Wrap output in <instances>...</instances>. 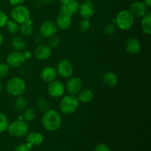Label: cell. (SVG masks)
<instances>
[{
    "mask_svg": "<svg viewBox=\"0 0 151 151\" xmlns=\"http://www.w3.org/2000/svg\"><path fill=\"white\" fill-rule=\"evenodd\" d=\"M41 123L47 131H58L62 125L61 116L57 111L54 109H47L43 114Z\"/></svg>",
    "mask_w": 151,
    "mask_h": 151,
    "instance_id": "1",
    "label": "cell"
},
{
    "mask_svg": "<svg viewBox=\"0 0 151 151\" xmlns=\"http://www.w3.org/2000/svg\"><path fill=\"white\" fill-rule=\"evenodd\" d=\"M26 83L22 78L14 77L7 81L6 83V91L13 97L22 96L26 91Z\"/></svg>",
    "mask_w": 151,
    "mask_h": 151,
    "instance_id": "2",
    "label": "cell"
},
{
    "mask_svg": "<svg viewBox=\"0 0 151 151\" xmlns=\"http://www.w3.org/2000/svg\"><path fill=\"white\" fill-rule=\"evenodd\" d=\"M79 107V100L75 95L69 94L61 99L59 109L64 114H72L78 110Z\"/></svg>",
    "mask_w": 151,
    "mask_h": 151,
    "instance_id": "3",
    "label": "cell"
},
{
    "mask_svg": "<svg viewBox=\"0 0 151 151\" xmlns=\"http://www.w3.org/2000/svg\"><path fill=\"white\" fill-rule=\"evenodd\" d=\"M114 23L116 24L117 27L122 30H128L134 25V17L130 13L129 10H121L116 16Z\"/></svg>",
    "mask_w": 151,
    "mask_h": 151,
    "instance_id": "4",
    "label": "cell"
},
{
    "mask_svg": "<svg viewBox=\"0 0 151 151\" xmlns=\"http://www.w3.org/2000/svg\"><path fill=\"white\" fill-rule=\"evenodd\" d=\"M28 130H29V126L26 121L18 119L9 124L7 131L11 137L20 138L27 134Z\"/></svg>",
    "mask_w": 151,
    "mask_h": 151,
    "instance_id": "5",
    "label": "cell"
},
{
    "mask_svg": "<svg viewBox=\"0 0 151 151\" xmlns=\"http://www.w3.org/2000/svg\"><path fill=\"white\" fill-rule=\"evenodd\" d=\"M12 20L15 21L19 25L24 24L30 19V13L29 9L25 6L20 5L14 6L10 13Z\"/></svg>",
    "mask_w": 151,
    "mask_h": 151,
    "instance_id": "6",
    "label": "cell"
},
{
    "mask_svg": "<svg viewBox=\"0 0 151 151\" xmlns=\"http://www.w3.org/2000/svg\"><path fill=\"white\" fill-rule=\"evenodd\" d=\"M58 75L64 78H68L72 77L74 72V66L72 62L66 59L60 60L56 68Z\"/></svg>",
    "mask_w": 151,
    "mask_h": 151,
    "instance_id": "7",
    "label": "cell"
},
{
    "mask_svg": "<svg viewBox=\"0 0 151 151\" xmlns=\"http://www.w3.org/2000/svg\"><path fill=\"white\" fill-rule=\"evenodd\" d=\"M26 59H25L24 52L19 51L12 52L7 55L6 58L7 64L12 68H19L24 64Z\"/></svg>",
    "mask_w": 151,
    "mask_h": 151,
    "instance_id": "8",
    "label": "cell"
},
{
    "mask_svg": "<svg viewBox=\"0 0 151 151\" xmlns=\"http://www.w3.org/2000/svg\"><path fill=\"white\" fill-rule=\"evenodd\" d=\"M95 7L94 4L90 0H84L79 4L78 13L82 19H90L94 14Z\"/></svg>",
    "mask_w": 151,
    "mask_h": 151,
    "instance_id": "9",
    "label": "cell"
},
{
    "mask_svg": "<svg viewBox=\"0 0 151 151\" xmlns=\"http://www.w3.org/2000/svg\"><path fill=\"white\" fill-rule=\"evenodd\" d=\"M48 83L47 91L52 97L57 98V97H60L63 95L65 92V86L63 83L55 79Z\"/></svg>",
    "mask_w": 151,
    "mask_h": 151,
    "instance_id": "10",
    "label": "cell"
},
{
    "mask_svg": "<svg viewBox=\"0 0 151 151\" xmlns=\"http://www.w3.org/2000/svg\"><path fill=\"white\" fill-rule=\"evenodd\" d=\"M57 30L58 27L55 22L50 20L44 22L40 27V34L45 38H48L55 35Z\"/></svg>",
    "mask_w": 151,
    "mask_h": 151,
    "instance_id": "11",
    "label": "cell"
},
{
    "mask_svg": "<svg viewBox=\"0 0 151 151\" xmlns=\"http://www.w3.org/2000/svg\"><path fill=\"white\" fill-rule=\"evenodd\" d=\"M129 11L134 17L141 18L148 12V7L146 6L144 1H135L130 5Z\"/></svg>",
    "mask_w": 151,
    "mask_h": 151,
    "instance_id": "12",
    "label": "cell"
},
{
    "mask_svg": "<svg viewBox=\"0 0 151 151\" xmlns=\"http://www.w3.org/2000/svg\"><path fill=\"white\" fill-rule=\"evenodd\" d=\"M65 88H66L69 94L76 95L83 88V82L81 78L78 77H72V78L70 77L69 81L66 83Z\"/></svg>",
    "mask_w": 151,
    "mask_h": 151,
    "instance_id": "13",
    "label": "cell"
},
{
    "mask_svg": "<svg viewBox=\"0 0 151 151\" xmlns=\"http://www.w3.org/2000/svg\"><path fill=\"white\" fill-rule=\"evenodd\" d=\"M78 7H79V3L78 0H68L66 2L61 4L60 13L72 16L78 13Z\"/></svg>",
    "mask_w": 151,
    "mask_h": 151,
    "instance_id": "14",
    "label": "cell"
},
{
    "mask_svg": "<svg viewBox=\"0 0 151 151\" xmlns=\"http://www.w3.org/2000/svg\"><path fill=\"white\" fill-rule=\"evenodd\" d=\"M52 55V49L45 44L37 45L34 50V55L37 59L40 60H47Z\"/></svg>",
    "mask_w": 151,
    "mask_h": 151,
    "instance_id": "15",
    "label": "cell"
},
{
    "mask_svg": "<svg viewBox=\"0 0 151 151\" xmlns=\"http://www.w3.org/2000/svg\"><path fill=\"white\" fill-rule=\"evenodd\" d=\"M125 46L127 52L132 55L138 54L142 48L139 40L137 39V38H134V37L128 38L125 41Z\"/></svg>",
    "mask_w": 151,
    "mask_h": 151,
    "instance_id": "16",
    "label": "cell"
},
{
    "mask_svg": "<svg viewBox=\"0 0 151 151\" xmlns=\"http://www.w3.org/2000/svg\"><path fill=\"white\" fill-rule=\"evenodd\" d=\"M72 16H68L63 13H60L56 18V25L58 28L63 30H66L72 25Z\"/></svg>",
    "mask_w": 151,
    "mask_h": 151,
    "instance_id": "17",
    "label": "cell"
},
{
    "mask_svg": "<svg viewBox=\"0 0 151 151\" xmlns=\"http://www.w3.org/2000/svg\"><path fill=\"white\" fill-rule=\"evenodd\" d=\"M57 71L53 66H46L41 70L40 77L41 80L46 83H50L54 81L57 78Z\"/></svg>",
    "mask_w": 151,
    "mask_h": 151,
    "instance_id": "18",
    "label": "cell"
},
{
    "mask_svg": "<svg viewBox=\"0 0 151 151\" xmlns=\"http://www.w3.org/2000/svg\"><path fill=\"white\" fill-rule=\"evenodd\" d=\"M44 136L41 133L37 132V131H33L27 134L26 138L27 142L29 143L33 146L41 145L44 142Z\"/></svg>",
    "mask_w": 151,
    "mask_h": 151,
    "instance_id": "19",
    "label": "cell"
},
{
    "mask_svg": "<svg viewBox=\"0 0 151 151\" xmlns=\"http://www.w3.org/2000/svg\"><path fill=\"white\" fill-rule=\"evenodd\" d=\"M103 82L108 87H114L118 83V78L112 72H106L103 76Z\"/></svg>",
    "mask_w": 151,
    "mask_h": 151,
    "instance_id": "20",
    "label": "cell"
},
{
    "mask_svg": "<svg viewBox=\"0 0 151 151\" xmlns=\"http://www.w3.org/2000/svg\"><path fill=\"white\" fill-rule=\"evenodd\" d=\"M77 97L79 102L84 103H90L94 98V92L89 88H82L78 94Z\"/></svg>",
    "mask_w": 151,
    "mask_h": 151,
    "instance_id": "21",
    "label": "cell"
},
{
    "mask_svg": "<svg viewBox=\"0 0 151 151\" xmlns=\"http://www.w3.org/2000/svg\"><path fill=\"white\" fill-rule=\"evenodd\" d=\"M141 22V27L143 32L147 35L151 34V13L147 12L145 16H143Z\"/></svg>",
    "mask_w": 151,
    "mask_h": 151,
    "instance_id": "22",
    "label": "cell"
},
{
    "mask_svg": "<svg viewBox=\"0 0 151 151\" xmlns=\"http://www.w3.org/2000/svg\"><path fill=\"white\" fill-rule=\"evenodd\" d=\"M19 31L22 35L26 37L31 36L34 32V28L32 26V22L31 19H29L26 23L19 25Z\"/></svg>",
    "mask_w": 151,
    "mask_h": 151,
    "instance_id": "23",
    "label": "cell"
},
{
    "mask_svg": "<svg viewBox=\"0 0 151 151\" xmlns=\"http://www.w3.org/2000/svg\"><path fill=\"white\" fill-rule=\"evenodd\" d=\"M12 46L16 51L22 52L26 48V42L22 37L16 36L12 41Z\"/></svg>",
    "mask_w": 151,
    "mask_h": 151,
    "instance_id": "24",
    "label": "cell"
},
{
    "mask_svg": "<svg viewBox=\"0 0 151 151\" xmlns=\"http://www.w3.org/2000/svg\"><path fill=\"white\" fill-rule=\"evenodd\" d=\"M37 116V113L33 107H28L24 110L23 118L26 122H32L35 120Z\"/></svg>",
    "mask_w": 151,
    "mask_h": 151,
    "instance_id": "25",
    "label": "cell"
},
{
    "mask_svg": "<svg viewBox=\"0 0 151 151\" xmlns=\"http://www.w3.org/2000/svg\"><path fill=\"white\" fill-rule=\"evenodd\" d=\"M27 106V100L22 96L17 97L16 100L14 101L15 109L19 111H23Z\"/></svg>",
    "mask_w": 151,
    "mask_h": 151,
    "instance_id": "26",
    "label": "cell"
},
{
    "mask_svg": "<svg viewBox=\"0 0 151 151\" xmlns=\"http://www.w3.org/2000/svg\"><path fill=\"white\" fill-rule=\"evenodd\" d=\"M7 31L11 34H16L19 30V24L13 20H8L6 24Z\"/></svg>",
    "mask_w": 151,
    "mask_h": 151,
    "instance_id": "27",
    "label": "cell"
},
{
    "mask_svg": "<svg viewBox=\"0 0 151 151\" xmlns=\"http://www.w3.org/2000/svg\"><path fill=\"white\" fill-rule=\"evenodd\" d=\"M9 125L8 119L4 114L0 112V133H3L7 131Z\"/></svg>",
    "mask_w": 151,
    "mask_h": 151,
    "instance_id": "28",
    "label": "cell"
},
{
    "mask_svg": "<svg viewBox=\"0 0 151 151\" xmlns=\"http://www.w3.org/2000/svg\"><path fill=\"white\" fill-rule=\"evenodd\" d=\"M60 40L58 36H56L55 35H52V36L48 38V41H47V46L50 47V48H55L60 45Z\"/></svg>",
    "mask_w": 151,
    "mask_h": 151,
    "instance_id": "29",
    "label": "cell"
},
{
    "mask_svg": "<svg viewBox=\"0 0 151 151\" xmlns=\"http://www.w3.org/2000/svg\"><path fill=\"white\" fill-rule=\"evenodd\" d=\"M91 27V22L89 19H82L79 22V29L81 32H86Z\"/></svg>",
    "mask_w": 151,
    "mask_h": 151,
    "instance_id": "30",
    "label": "cell"
},
{
    "mask_svg": "<svg viewBox=\"0 0 151 151\" xmlns=\"http://www.w3.org/2000/svg\"><path fill=\"white\" fill-rule=\"evenodd\" d=\"M37 106H38V109H41V111H45L46 110L49 109V103L45 98L43 97H40L37 100Z\"/></svg>",
    "mask_w": 151,
    "mask_h": 151,
    "instance_id": "31",
    "label": "cell"
},
{
    "mask_svg": "<svg viewBox=\"0 0 151 151\" xmlns=\"http://www.w3.org/2000/svg\"><path fill=\"white\" fill-rule=\"evenodd\" d=\"M10 72V66L4 63H0V78H4Z\"/></svg>",
    "mask_w": 151,
    "mask_h": 151,
    "instance_id": "32",
    "label": "cell"
},
{
    "mask_svg": "<svg viewBox=\"0 0 151 151\" xmlns=\"http://www.w3.org/2000/svg\"><path fill=\"white\" fill-rule=\"evenodd\" d=\"M104 32L108 35H114L116 32V26L113 24H109L105 27Z\"/></svg>",
    "mask_w": 151,
    "mask_h": 151,
    "instance_id": "33",
    "label": "cell"
},
{
    "mask_svg": "<svg viewBox=\"0 0 151 151\" xmlns=\"http://www.w3.org/2000/svg\"><path fill=\"white\" fill-rule=\"evenodd\" d=\"M32 145L29 143L27 142L26 144H20L15 148L14 151H31Z\"/></svg>",
    "mask_w": 151,
    "mask_h": 151,
    "instance_id": "34",
    "label": "cell"
},
{
    "mask_svg": "<svg viewBox=\"0 0 151 151\" xmlns=\"http://www.w3.org/2000/svg\"><path fill=\"white\" fill-rule=\"evenodd\" d=\"M8 20L9 19L7 15L4 11L0 10V28L4 27Z\"/></svg>",
    "mask_w": 151,
    "mask_h": 151,
    "instance_id": "35",
    "label": "cell"
},
{
    "mask_svg": "<svg viewBox=\"0 0 151 151\" xmlns=\"http://www.w3.org/2000/svg\"><path fill=\"white\" fill-rule=\"evenodd\" d=\"M94 151H111V150L107 145L100 143V144H98L96 146Z\"/></svg>",
    "mask_w": 151,
    "mask_h": 151,
    "instance_id": "36",
    "label": "cell"
},
{
    "mask_svg": "<svg viewBox=\"0 0 151 151\" xmlns=\"http://www.w3.org/2000/svg\"><path fill=\"white\" fill-rule=\"evenodd\" d=\"M44 37L40 34V35L35 36V40H34V42L37 44V45H40V44H42L43 41H44Z\"/></svg>",
    "mask_w": 151,
    "mask_h": 151,
    "instance_id": "37",
    "label": "cell"
},
{
    "mask_svg": "<svg viewBox=\"0 0 151 151\" xmlns=\"http://www.w3.org/2000/svg\"><path fill=\"white\" fill-rule=\"evenodd\" d=\"M25 0H8L9 3L13 6H17L22 4L24 2Z\"/></svg>",
    "mask_w": 151,
    "mask_h": 151,
    "instance_id": "38",
    "label": "cell"
},
{
    "mask_svg": "<svg viewBox=\"0 0 151 151\" xmlns=\"http://www.w3.org/2000/svg\"><path fill=\"white\" fill-rule=\"evenodd\" d=\"M24 55L25 59H30V58L32 57V54H31L30 52H24Z\"/></svg>",
    "mask_w": 151,
    "mask_h": 151,
    "instance_id": "39",
    "label": "cell"
},
{
    "mask_svg": "<svg viewBox=\"0 0 151 151\" xmlns=\"http://www.w3.org/2000/svg\"><path fill=\"white\" fill-rule=\"evenodd\" d=\"M144 3L148 8L151 7V0H144Z\"/></svg>",
    "mask_w": 151,
    "mask_h": 151,
    "instance_id": "40",
    "label": "cell"
},
{
    "mask_svg": "<svg viewBox=\"0 0 151 151\" xmlns=\"http://www.w3.org/2000/svg\"><path fill=\"white\" fill-rule=\"evenodd\" d=\"M3 41H4V37H3L2 34L0 32V47H1V44H3Z\"/></svg>",
    "mask_w": 151,
    "mask_h": 151,
    "instance_id": "41",
    "label": "cell"
},
{
    "mask_svg": "<svg viewBox=\"0 0 151 151\" xmlns=\"http://www.w3.org/2000/svg\"><path fill=\"white\" fill-rule=\"evenodd\" d=\"M45 3H47V4H50V3H52L55 0H43Z\"/></svg>",
    "mask_w": 151,
    "mask_h": 151,
    "instance_id": "42",
    "label": "cell"
},
{
    "mask_svg": "<svg viewBox=\"0 0 151 151\" xmlns=\"http://www.w3.org/2000/svg\"><path fill=\"white\" fill-rule=\"evenodd\" d=\"M58 1H59V2L60 3V4H63V3L66 2V1H68V0H58Z\"/></svg>",
    "mask_w": 151,
    "mask_h": 151,
    "instance_id": "43",
    "label": "cell"
},
{
    "mask_svg": "<svg viewBox=\"0 0 151 151\" xmlns=\"http://www.w3.org/2000/svg\"><path fill=\"white\" fill-rule=\"evenodd\" d=\"M1 88H2V85H1V81H0V93H1Z\"/></svg>",
    "mask_w": 151,
    "mask_h": 151,
    "instance_id": "44",
    "label": "cell"
}]
</instances>
